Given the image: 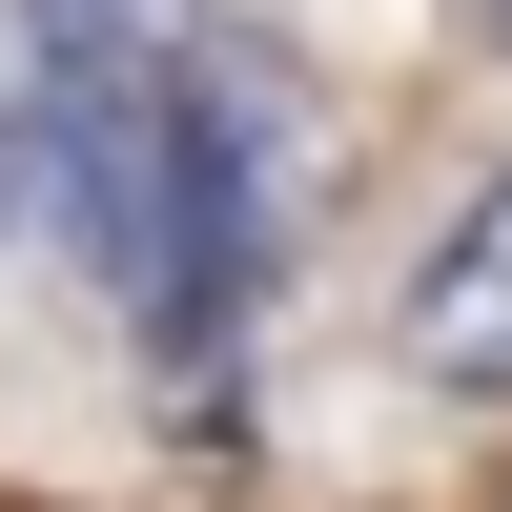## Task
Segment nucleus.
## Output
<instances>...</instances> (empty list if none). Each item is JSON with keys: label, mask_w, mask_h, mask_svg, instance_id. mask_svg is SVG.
I'll return each mask as SVG.
<instances>
[{"label": "nucleus", "mask_w": 512, "mask_h": 512, "mask_svg": "<svg viewBox=\"0 0 512 512\" xmlns=\"http://www.w3.org/2000/svg\"><path fill=\"white\" fill-rule=\"evenodd\" d=\"M492 21H512V0H492Z\"/></svg>", "instance_id": "nucleus-3"}, {"label": "nucleus", "mask_w": 512, "mask_h": 512, "mask_svg": "<svg viewBox=\"0 0 512 512\" xmlns=\"http://www.w3.org/2000/svg\"><path fill=\"white\" fill-rule=\"evenodd\" d=\"M410 369H431V390H472V410H512V164L451 205L431 267H410Z\"/></svg>", "instance_id": "nucleus-2"}, {"label": "nucleus", "mask_w": 512, "mask_h": 512, "mask_svg": "<svg viewBox=\"0 0 512 512\" xmlns=\"http://www.w3.org/2000/svg\"><path fill=\"white\" fill-rule=\"evenodd\" d=\"M103 287L144 328V369H226L287 287V62L267 41H205L185 0L144 21V123H123V226H103Z\"/></svg>", "instance_id": "nucleus-1"}]
</instances>
